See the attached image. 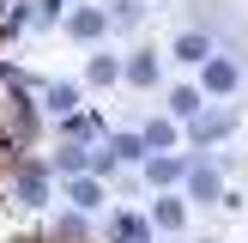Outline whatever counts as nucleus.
<instances>
[{
	"instance_id": "9",
	"label": "nucleus",
	"mask_w": 248,
	"mask_h": 243,
	"mask_svg": "<svg viewBox=\"0 0 248 243\" xmlns=\"http://www.w3.org/2000/svg\"><path fill=\"white\" fill-rule=\"evenodd\" d=\"M103 116H91V109H73V116H61V140H73V146H91V140H103V128H97Z\"/></svg>"
},
{
	"instance_id": "1",
	"label": "nucleus",
	"mask_w": 248,
	"mask_h": 243,
	"mask_svg": "<svg viewBox=\"0 0 248 243\" xmlns=\"http://www.w3.org/2000/svg\"><path fill=\"white\" fill-rule=\"evenodd\" d=\"M236 85H242V67H236V55H218V49H212V55L200 61V97H230Z\"/></svg>"
},
{
	"instance_id": "4",
	"label": "nucleus",
	"mask_w": 248,
	"mask_h": 243,
	"mask_svg": "<svg viewBox=\"0 0 248 243\" xmlns=\"http://www.w3.org/2000/svg\"><path fill=\"white\" fill-rule=\"evenodd\" d=\"M103 237L109 243H152V219L133 213V207H115V219L103 225Z\"/></svg>"
},
{
	"instance_id": "10",
	"label": "nucleus",
	"mask_w": 248,
	"mask_h": 243,
	"mask_svg": "<svg viewBox=\"0 0 248 243\" xmlns=\"http://www.w3.org/2000/svg\"><path fill=\"white\" fill-rule=\"evenodd\" d=\"M67 201L79 207V213H91V207H103V182H97L91 170H79V176H67Z\"/></svg>"
},
{
	"instance_id": "11",
	"label": "nucleus",
	"mask_w": 248,
	"mask_h": 243,
	"mask_svg": "<svg viewBox=\"0 0 248 243\" xmlns=\"http://www.w3.org/2000/svg\"><path fill=\"white\" fill-rule=\"evenodd\" d=\"M121 79L127 85H157V49H133L121 61Z\"/></svg>"
},
{
	"instance_id": "15",
	"label": "nucleus",
	"mask_w": 248,
	"mask_h": 243,
	"mask_svg": "<svg viewBox=\"0 0 248 243\" xmlns=\"http://www.w3.org/2000/svg\"><path fill=\"white\" fill-rule=\"evenodd\" d=\"M85 79H91V85H115V79H121V61L97 49V55H91V67H85Z\"/></svg>"
},
{
	"instance_id": "17",
	"label": "nucleus",
	"mask_w": 248,
	"mask_h": 243,
	"mask_svg": "<svg viewBox=\"0 0 248 243\" xmlns=\"http://www.w3.org/2000/svg\"><path fill=\"white\" fill-rule=\"evenodd\" d=\"M55 170H67V176H79V170H91V158H85V146L61 140V158H55Z\"/></svg>"
},
{
	"instance_id": "14",
	"label": "nucleus",
	"mask_w": 248,
	"mask_h": 243,
	"mask_svg": "<svg viewBox=\"0 0 248 243\" xmlns=\"http://www.w3.org/2000/svg\"><path fill=\"white\" fill-rule=\"evenodd\" d=\"M206 55H212V36H206V31H182V36H176V61H188V67H200Z\"/></svg>"
},
{
	"instance_id": "13",
	"label": "nucleus",
	"mask_w": 248,
	"mask_h": 243,
	"mask_svg": "<svg viewBox=\"0 0 248 243\" xmlns=\"http://www.w3.org/2000/svg\"><path fill=\"white\" fill-rule=\"evenodd\" d=\"M200 109H206L200 85H176V91H170V122H194Z\"/></svg>"
},
{
	"instance_id": "12",
	"label": "nucleus",
	"mask_w": 248,
	"mask_h": 243,
	"mask_svg": "<svg viewBox=\"0 0 248 243\" xmlns=\"http://www.w3.org/2000/svg\"><path fill=\"white\" fill-rule=\"evenodd\" d=\"M140 140H145V152H176L182 122H164V116H157V122H145V134H140Z\"/></svg>"
},
{
	"instance_id": "6",
	"label": "nucleus",
	"mask_w": 248,
	"mask_h": 243,
	"mask_svg": "<svg viewBox=\"0 0 248 243\" xmlns=\"http://www.w3.org/2000/svg\"><path fill=\"white\" fill-rule=\"evenodd\" d=\"M145 219H152V231H182L188 225V201H182L176 189H157V201H152Z\"/></svg>"
},
{
	"instance_id": "16",
	"label": "nucleus",
	"mask_w": 248,
	"mask_h": 243,
	"mask_svg": "<svg viewBox=\"0 0 248 243\" xmlns=\"http://www.w3.org/2000/svg\"><path fill=\"white\" fill-rule=\"evenodd\" d=\"M43 104L55 109V116H73V109H79V85H48V91H43Z\"/></svg>"
},
{
	"instance_id": "5",
	"label": "nucleus",
	"mask_w": 248,
	"mask_h": 243,
	"mask_svg": "<svg viewBox=\"0 0 248 243\" xmlns=\"http://www.w3.org/2000/svg\"><path fill=\"white\" fill-rule=\"evenodd\" d=\"M103 31H109V12L103 6H73L67 12V36H73V43H103Z\"/></svg>"
},
{
	"instance_id": "2",
	"label": "nucleus",
	"mask_w": 248,
	"mask_h": 243,
	"mask_svg": "<svg viewBox=\"0 0 248 243\" xmlns=\"http://www.w3.org/2000/svg\"><path fill=\"white\" fill-rule=\"evenodd\" d=\"M182 134H188L194 146H218V140H230V134H236V116H230V109H212V104H206L194 122H182Z\"/></svg>"
},
{
	"instance_id": "3",
	"label": "nucleus",
	"mask_w": 248,
	"mask_h": 243,
	"mask_svg": "<svg viewBox=\"0 0 248 243\" xmlns=\"http://www.w3.org/2000/svg\"><path fill=\"white\" fill-rule=\"evenodd\" d=\"M140 170H145V182H152V189H182V176H188V158H176V152H145V158H140Z\"/></svg>"
},
{
	"instance_id": "7",
	"label": "nucleus",
	"mask_w": 248,
	"mask_h": 243,
	"mask_svg": "<svg viewBox=\"0 0 248 243\" xmlns=\"http://www.w3.org/2000/svg\"><path fill=\"white\" fill-rule=\"evenodd\" d=\"M182 182H188V201H206V207L224 194V170H218V164H188Z\"/></svg>"
},
{
	"instance_id": "18",
	"label": "nucleus",
	"mask_w": 248,
	"mask_h": 243,
	"mask_svg": "<svg viewBox=\"0 0 248 243\" xmlns=\"http://www.w3.org/2000/svg\"><path fill=\"white\" fill-rule=\"evenodd\" d=\"M55 237H61V243H79V237H85V219H79V213H67V219L55 225Z\"/></svg>"
},
{
	"instance_id": "8",
	"label": "nucleus",
	"mask_w": 248,
	"mask_h": 243,
	"mask_svg": "<svg viewBox=\"0 0 248 243\" xmlns=\"http://www.w3.org/2000/svg\"><path fill=\"white\" fill-rule=\"evenodd\" d=\"M18 207H48V164L18 170Z\"/></svg>"
}]
</instances>
